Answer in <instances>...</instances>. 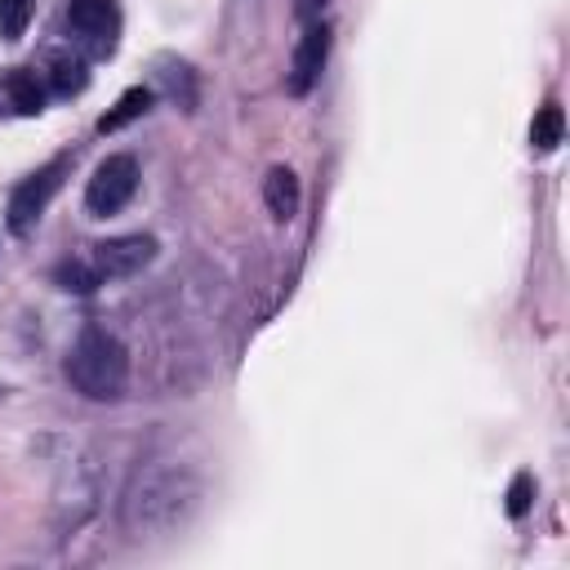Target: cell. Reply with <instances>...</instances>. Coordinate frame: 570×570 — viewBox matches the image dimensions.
<instances>
[{
    "instance_id": "2",
    "label": "cell",
    "mask_w": 570,
    "mask_h": 570,
    "mask_svg": "<svg viewBox=\"0 0 570 570\" xmlns=\"http://www.w3.org/2000/svg\"><path fill=\"white\" fill-rule=\"evenodd\" d=\"M62 370H67V383L80 396H89V401H116L125 392V383H129V352H125V343L116 334H107L98 325H85L76 334V343L67 347Z\"/></svg>"
},
{
    "instance_id": "15",
    "label": "cell",
    "mask_w": 570,
    "mask_h": 570,
    "mask_svg": "<svg viewBox=\"0 0 570 570\" xmlns=\"http://www.w3.org/2000/svg\"><path fill=\"white\" fill-rule=\"evenodd\" d=\"M31 22V0H0V40H22Z\"/></svg>"
},
{
    "instance_id": "5",
    "label": "cell",
    "mask_w": 570,
    "mask_h": 570,
    "mask_svg": "<svg viewBox=\"0 0 570 570\" xmlns=\"http://www.w3.org/2000/svg\"><path fill=\"white\" fill-rule=\"evenodd\" d=\"M134 191H138V160L116 151L94 169V178L85 187V209L94 218H111L134 200Z\"/></svg>"
},
{
    "instance_id": "8",
    "label": "cell",
    "mask_w": 570,
    "mask_h": 570,
    "mask_svg": "<svg viewBox=\"0 0 570 570\" xmlns=\"http://www.w3.org/2000/svg\"><path fill=\"white\" fill-rule=\"evenodd\" d=\"M45 98H49L45 76H36L31 67L0 71V116H40Z\"/></svg>"
},
{
    "instance_id": "13",
    "label": "cell",
    "mask_w": 570,
    "mask_h": 570,
    "mask_svg": "<svg viewBox=\"0 0 570 570\" xmlns=\"http://www.w3.org/2000/svg\"><path fill=\"white\" fill-rule=\"evenodd\" d=\"M53 281H58V289H67V294H94V289L102 285L98 272H94V263H89L85 254L62 258V263L53 267Z\"/></svg>"
},
{
    "instance_id": "9",
    "label": "cell",
    "mask_w": 570,
    "mask_h": 570,
    "mask_svg": "<svg viewBox=\"0 0 570 570\" xmlns=\"http://www.w3.org/2000/svg\"><path fill=\"white\" fill-rule=\"evenodd\" d=\"M156 89L174 102V107H183V111H196V71L183 62V58H156Z\"/></svg>"
},
{
    "instance_id": "1",
    "label": "cell",
    "mask_w": 570,
    "mask_h": 570,
    "mask_svg": "<svg viewBox=\"0 0 570 570\" xmlns=\"http://www.w3.org/2000/svg\"><path fill=\"white\" fill-rule=\"evenodd\" d=\"M200 508V481L187 468H147L120 494V525L129 539H160L191 521Z\"/></svg>"
},
{
    "instance_id": "11",
    "label": "cell",
    "mask_w": 570,
    "mask_h": 570,
    "mask_svg": "<svg viewBox=\"0 0 570 570\" xmlns=\"http://www.w3.org/2000/svg\"><path fill=\"white\" fill-rule=\"evenodd\" d=\"M263 205L281 223L298 214V178H294V169H285V165H272L267 169V178H263Z\"/></svg>"
},
{
    "instance_id": "10",
    "label": "cell",
    "mask_w": 570,
    "mask_h": 570,
    "mask_svg": "<svg viewBox=\"0 0 570 570\" xmlns=\"http://www.w3.org/2000/svg\"><path fill=\"white\" fill-rule=\"evenodd\" d=\"M89 85V71H85V58L80 53H49L45 58V89L58 94V98H71Z\"/></svg>"
},
{
    "instance_id": "12",
    "label": "cell",
    "mask_w": 570,
    "mask_h": 570,
    "mask_svg": "<svg viewBox=\"0 0 570 570\" xmlns=\"http://www.w3.org/2000/svg\"><path fill=\"white\" fill-rule=\"evenodd\" d=\"M151 98H156V89H147V85L125 89V94H120V102L98 120V134H116V129H125L129 120H138L142 111H151Z\"/></svg>"
},
{
    "instance_id": "17",
    "label": "cell",
    "mask_w": 570,
    "mask_h": 570,
    "mask_svg": "<svg viewBox=\"0 0 570 570\" xmlns=\"http://www.w3.org/2000/svg\"><path fill=\"white\" fill-rule=\"evenodd\" d=\"M325 9H330V0H294V18L298 22H316Z\"/></svg>"
},
{
    "instance_id": "16",
    "label": "cell",
    "mask_w": 570,
    "mask_h": 570,
    "mask_svg": "<svg viewBox=\"0 0 570 570\" xmlns=\"http://www.w3.org/2000/svg\"><path fill=\"white\" fill-rule=\"evenodd\" d=\"M530 499H534V476L530 472H517L512 485H508V517H525L530 512Z\"/></svg>"
},
{
    "instance_id": "14",
    "label": "cell",
    "mask_w": 570,
    "mask_h": 570,
    "mask_svg": "<svg viewBox=\"0 0 570 570\" xmlns=\"http://www.w3.org/2000/svg\"><path fill=\"white\" fill-rule=\"evenodd\" d=\"M561 134H566V116H561L557 102H548V107L534 116V125H530V147L543 156V151H552V147L561 142Z\"/></svg>"
},
{
    "instance_id": "3",
    "label": "cell",
    "mask_w": 570,
    "mask_h": 570,
    "mask_svg": "<svg viewBox=\"0 0 570 570\" xmlns=\"http://www.w3.org/2000/svg\"><path fill=\"white\" fill-rule=\"evenodd\" d=\"M67 36L85 62L111 58L120 45V4L116 0H71L67 4Z\"/></svg>"
},
{
    "instance_id": "6",
    "label": "cell",
    "mask_w": 570,
    "mask_h": 570,
    "mask_svg": "<svg viewBox=\"0 0 570 570\" xmlns=\"http://www.w3.org/2000/svg\"><path fill=\"white\" fill-rule=\"evenodd\" d=\"M85 258L94 263V272H98L102 285H107V281H120V276H138V272L156 258V236H142V232H134V236H111V240L89 245Z\"/></svg>"
},
{
    "instance_id": "4",
    "label": "cell",
    "mask_w": 570,
    "mask_h": 570,
    "mask_svg": "<svg viewBox=\"0 0 570 570\" xmlns=\"http://www.w3.org/2000/svg\"><path fill=\"white\" fill-rule=\"evenodd\" d=\"M71 151H62V156H53L49 165H40L36 174H27L18 187H13V196H9V209H4V223H9V232L13 236H27L36 223H40V214L49 209V200L58 196V187H62V178H67V169H71Z\"/></svg>"
},
{
    "instance_id": "7",
    "label": "cell",
    "mask_w": 570,
    "mask_h": 570,
    "mask_svg": "<svg viewBox=\"0 0 570 570\" xmlns=\"http://www.w3.org/2000/svg\"><path fill=\"white\" fill-rule=\"evenodd\" d=\"M325 58H330V22H325V18H316V22H307V31H303V36H298V45H294L285 89H289L294 98H307V94L316 89L321 71H325Z\"/></svg>"
}]
</instances>
